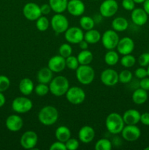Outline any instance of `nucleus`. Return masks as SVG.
I'll return each mask as SVG.
<instances>
[{
	"instance_id": "1",
	"label": "nucleus",
	"mask_w": 149,
	"mask_h": 150,
	"mask_svg": "<svg viewBox=\"0 0 149 150\" xmlns=\"http://www.w3.org/2000/svg\"><path fill=\"white\" fill-rule=\"evenodd\" d=\"M58 119V111L52 105L42 107L38 113V120L45 126H51L55 124Z\"/></svg>"
},
{
	"instance_id": "2",
	"label": "nucleus",
	"mask_w": 149,
	"mask_h": 150,
	"mask_svg": "<svg viewBox=\"0 0 149 150\" xmlns=\"http://www.w3.org/2000/svg\"><path fill=\"white\" fill-rule=\"evenodd\" d=\"M70 88L69 80L63 76H58L53 78L50 82V92L56 97H61L65 95Z\"/></svg>"
},
{
	"instance_id": "3",
	"label": "nucleus",
	"mask_w": 149,
	"mask_h": 150,
	"mask_svg": "<svg viewBox=\"0 0 149 150\" xmlns=\"http://www.w3.org/2000/svg\"><path fill=\"white\" fill-rule=\"evenodd\" d=\"M124 123L123 117L118 113L112 112L108 114L105 120V126L109 133L117 135L121 133L124 127Z\"/></svg>"
},
{
	"instance_id": "4",
	"label": "nucleus",
	"mask_w": 149,
	"mask_h": 150,
	"mask_svg": "<svg viewBox=\"0 0 149 150\" xmlns=\"http://www.w3.org/2000/svg\"><path fill=\"white\" fill-rule=\"evenodd\" d=\"M76 71V79L83 85H89L95 78L94 70L89 64H80Z\"/></svg>"
},
{
	"instance_id": "5",
	"label": "nucleus",
	"mask_w": 149,
	"mask_h": 150,
	"mask_svg": "<svg viewBox=\"0 0 149 150\" xmlns=\"http://www.w3.org/2000/svg\"><path fill=\"white\" fill-rule=\"evenodd\" d=\"M33 103L26 97H18L13 100L12 103V108L18 114H25L32 110Z\"/></svg>"
},
{
	"instance_id": "6",
	"label": "nucleus",
	"mask_w": 149,
	"mask_h": 150,
	"mask_svg": "<svg viewBox=\"0 0 149 150\" xmlns=\"http://www.w3.org/2000/svg\"><path fill=\"white\" fill-rule=\"evenodd\" d=\"M65 95L67 101L72 105H80L86 99V92L78 86L70 87Z\"/></svg>"
},
{
	"instance_id": "7",
	"label": "nucleus",
	"mask_w": 149,
	"mask_h": 150,
	"mask_svg": "<svg viewBox=\"0 0 149 150\" xmlns=\"http://www.w3.org/2000/svg\"><path fill=\"white\" fill-rule=\"evenodd\" d=\"M119 35L113 29H108L103 33L101 38L102 43L107 50H113L119 42Z\"/></svg>"
},
{
	"instance_id": "8",
	"label": "nucleus",
	"mask_w": 149,
	"mask_h": 150,
	"mask_svg": "<svg viewBox=\"0 0 149 150\" xmlns=\"http://www.w3.org/2000/svg\"><path fill=\"white\" fill-rule=\"evenodd\" d=\"M51 27L57 34L64 33L69 28V21L65 16L61 13H56L51 21Z\"/></svg>"
},
{
	"instance_id": "9",
	"label": "nucleus",
	"mask_w": 149,
	"mask_h": 150,
	"mask_svg": "<svg viewBox=\"0 0 149 150\" xmlns=\"http://www.w3.org/2000/svg\"><path fill=\"white\" fill-rule=\"evenodd\" d=\"M118 4L115 0H105L99 6V13L104 18H110L116 14Z\"/></svg>"
},
{
	"instance_id": "10",
	"label": "nucleus",
	"mask_w": 149,
	"mask_h": 150,
	"mask_svg": "<svg viewBox=\"0 0 149 150\" xmlns=\"http://www.w3.org/2000/svg\"><path fill=\"white\" fill-rule=\"evenodd\" d=\"M23 14L24 17L29 21H37L41 16L40 7L34 2H28L23 8Z\"/></svg>"
},
{
	"instance_id": "11",
	"label": "nucleus",
	"mask_w": 149,
	"mask_h": 150,
	"mask_svg": "<svg viewBox=\"0 0 149 150\" xmlns=\"http://www.w3.org/2000/svg\"><path fill=\"white\" fill-rule=\"evenodd\" d=\"M38 142V136L33 130H28L23 133L20 139V144L26 149H34Z\"/></svg>"
},
{
	"instance_id": "12",
	"label": "nucleus",
	"mask_w": 149,
	"mask_h": 150,
	"mask_svg": "<svg viewBox=\"0 0 149 150\" xmlns=\"http://www.w3.org/2000/svg\"><path fill=\"white\" fill-rule=\"evenodd\" d=\"M64 38L69 43L78 44L84 39V33L80 27L72 26L69 27L64 32Z\"/></svg>"
},
{
	"instance_id": "13",
	"label": "nucleus",
	"mask_w": 149,
	"mask_h": 150,
	"mask_svg": "<svg viewBox=\"0 0 149 150\" xmlns=\"http://www.w3.org/2000/svg\"><path fill=\"white\" fill-rule=\"evenodd\" d=\"M121 133L124 140L132 142L137 141L140 137L141 131L136 125H127L124 126Z\"/></svg>"
},
{
	"instance_id": "14",
	"label": "nucleus",
	"mask_w": 149,
	"mask_h": 150,
	"mask_svg": "<svg viewBox=\"0 0 149 150\" xmlns=\"http://www.w3.org/2000/svg\"><path fill=\"white\" fill-rule=\"evenodd\" d=\"M100 80L107 86H113L118 82V73L113 69H106L102 72Z\"/></svg>"
},
{
	"instance_id": "15",
	"label": "nucleus",
	"mask_w": 149,
	"mask_h": 150,
	"mask_svg": "<svg viewBox=\"0 0 149 150\" xmlns=\"http://www.w3.org/2000/svg\"><path fill=\"white\" fill-rule=\"evenodd\" d=\"M116 48L118 52L121 55L130 54L134 49V42L129 37H124L119 40Z\"/></svg>"
},
{
	"instance_id": "16",
	"label": "nucleus",
	"mask_w": 149,
	"mask_h": 150,
	"mask_svg": "<svg viewBox=\"0 0 149 150\" xmlns=\"http://www.w3.org/2000/svg\"><path fill=\"white\" fill-rule=\"evenodd\" d=\"M86 6L82 0H70L67 4V10L73 16H80L84 13Z\"/></svg>"
},
{
	"instance_id": "17",
	"label": "nucleus",
	"mask_w": 149,
	"mask_h": 150,
	"mask_svg": "<svg viewBox=\"0 0 149 150\" xmlns=\"http://www.w3.org/2000/svg\"><path fill=\"white\" fill-rule=\"evenodd\" d=\"M48 67L53 73H61L66 67L65 58L61 55L53 56L48 61Z\"/></svg>"
},
{
	"instance_id": "18",
	"label": "nucleus",
	"mask_w": 149,
	"mask_h": 150,
	"mask_svg": "<svg viewBox=\"0 0 149 150\" xmlns=\"http://www.w3.org/2000/svg\"><path fill=\"white\" fill-rule=\"evenodd\" d=\"M5 125L10 131L18 132L23 127V119L18 115L13 114L9 116L5 122Z\"/></svg>"
},
{
	"instance_id": "19",
	"label": "nucleus",
	"mask_w": 149,
	"mask_h": 150,
	"mask_svg": "<svg viewBox=\"0 0 149 150\" xmlns=\"http://www.w3.org/2000/svg\"><path fill=\"white\" fill-rule=\"evenodd\" d=\"M131 19L137 26H143L148 19V15L143 8H134L131 10Z\"/></svg>"
},
{
	"instance_id": "20",
	"label": "nucleus",
	"mask_w": 149,
	"mask_h": 150,
	"mask_svg": "<svg viewBox=\"0 0 149 150\" xmlns=\"http://www.w3.org/2000/svg\"><path fill=\"white\" fill-rule=\"evenodd\" d=\"M95 137V131L92 127L85 125L80 129L78 132V139L82 143L89 144L93 140Z\"/></svg>"
},
{
	"instance_id": "21",
	"label": "nucleus",
	"mask_w": 149,
	"mask_h": 150,
	"mask_svg": "<svg viewBox=\"0 0 149 150\" xmlns=\"http://www.w3.org/2000/svg\"><path fill=\"white\" fill-rule=\"evenodd\" d=\"M140 114L135 109H129L123 114L122 117L125 125H137L140 122Z\"/></svg>"
},
{
	"instance_id": "22",
	"label": "nucleus",
	"mask_w": 149,
	"mask_h": 150,
	"mask_svg": "<svg viewBox=\"0 0 149 150\" xmlns=\"http://www.w3.org/2000/svg\"><path fill=\"white\" fill-rule=\"evenodd\" d=\"M18 87L20 93L24 96L30 95L34 89V82L29 78H24V79H21L19 83Z\"/></svg>"
},
{
	"instance_id": "23",
	"label": "nucleus",
	"mask_w": 149,
	"mask_h": 150,
	"mask_svg": "<svg viewBox=\"0 0 149 150\" xmlns=\"http://www.w3.org/2000/svg\"><path fill=\"white\" fill-rule=\"evenodd\" d=\"M53 72L48 67H42L38 71L37 75V79L39 83H50L53 79Z\"/></svg>"
},
{
	"instance_id": "24",
	"label": "nucleus",
	"mask_w": 149,
	"mask_h": 150,
	"mask_svg": "<svg viewBox=\"0 0 149 150\" xmlns=\"http://www.w3.org/2000/svg\"><path fill=\"white\" fill-rule=\"evenodd\" d=\"M148 95L147 91L142 88H138L135 89L132 94V101L137 105H143L147 101Z\"/></svg>"
},
{
	"instance_id": "25",
	"label": "nucleus",
	"mask_w": 149,
	"mask_h": 150,
	"mask_svg": "<svg viewBox=\"0 0 149 150\" xmlns=\"http://www.w3.org/2000/svg\"><path fill=\"white\" fill-rule=\"evenodd\" d=\"M48 4L56 13H62L67 10L68 0H49Z\"/></svg>"
},
{
	"instance_id": "26",
	"label": "nucleus",
	"mask_w": 149,
	"mask_h": 150,
	"mask_svg": "<svg viewBox=\"0 0 149 150\" xmlns=\"http://www.w3.org/2000/svg\"><path fill=\"white\" fill-rule=\"evenodd\" d=\"M55 136L58 141L65 143L68 139L71 138V131L67 126H59L56 130Z\"/></svg>"
},
{
	"instance_id": "27",
	"label": "nucleus",
	"mask_w": 149,
	"mask_h": 150,
	"mask_svg": "<svg viewBox=\"0 0 149 150\" xmlns=\"http://www.w3.org/2000/svg\"><path fill=\"white\" fill-rule=\"evenodd\" d=\"M101 35L100 32L96 29H90V30L86 31V33L84 34V40L89 44H96L99 41L101 40Z\"/></svg>"
},
{
	"instance_id": "28",
	"label": "nucleus",
	"mask_w": 149,
	"mask_h": 150,
	"mask_svg": "<svg viewBox=\"0 0 149 150\" xmlns=\"http://www.w3.org/2000/svg\"><path fill=\"white\" fill-rule=\"evenodd\" d=\"M129 26L128 21L124 17H116L112 21V27L115 32H124Z\"/></svg>"
},
{
	"instance_id": "29",
	"label": "nucleus",
	"mask_w": 149,
	"mask_h": 150,
	"mask_svg": "<svg viewBox=\"0 0 149 150\" xmlns=\"http://www.w3.org/2000/svg\"><path fill=\"white\" fill-rule=\"evenodd\" d=\"M80 64H90L93 59V54L88 49L82 50L77 56Z\"/></svg>"
},
{
	"instance_id": "30",
	"label": "nucleus",
	"mask_w": 149,
	"mask_h": 150,
	"mask_svg": "<svg viewBox=\"0 0 149 150\" xmlns=\"http://www.w3.org/2000/svg\"><path fill=\"white\" fill-rule=\"evenodd\" d=\"M104 60L108 65L114 66L119 61V56L116 51H114V49L108 50L104 57Z\"/></svg>"
},
{
	"instance_id": "31",
	"label": "nucleus",
	"mask_w": 149,
	"mask_h": 150,
	"mask_svg": "<svg viewBox=\"0 0 149 150\" xmlns=\"http://www.w3.org/2000/svg\"><path fill=\"white\" fill-rule=\"evenodd\" d=\"M80 26L84 30L88 31L93 29L95 26V22L93 18L90 16H82L80 19Z\"/></svg>"
},
{
	"instance_id": "32",
	"label": "nucleus",
	"mask_w": 149,
	"mask_h": 150,
	"mask_svg": "<svg viewBox=\"0 0 149 150\" xmlns=\"http://www.w3.org/2000/svg\"><path fill=\"white\" fill-rule=\"evenodd\" d=\"M112 148V144L107 139H101L95 144L94 149L96 150H111Z\"/></svg>"
},
{
	"instance_id": "33",
	"label": "nucleus",
	"mask_w": 149,
	"mask_h": 150,
	"mask_svg": "<svg viewBox=\"0 0 149 150\" xmlns=\"http://www.w3.org/2000/svg\"><path fill=\"white\" fill-rule=\"evenodd\" d=\"M120 62L123 67H126V68H129V67H133L135 64L136 59L131 54L123 55L121 60H120Z\"/></svg>"
},
{
	"instance_id": "34",
	"label": "nucleus",
	"mask_w": 149,
	"mask_h": 150,
	"mask_svg": "<svg viewBox=\"0 0 149 150\" xmlns=\"http://www.w3.org/2000/svg\"><path fill=\"white\" fill-rule=\"evenodd\" d=\"M50 21L45 16H41L36 21V27L40 32H45L49 28Z\"/></svg>"
},
{
	"instance_id": "35",
	"label": "nucleus",
	"mask_w": 149,
	"mask_h": 150,
	"mask_svg": "<svg viewBox=\"0 0 149 150\" xmlns=\"http://www.w3.org/2000/svg\"><path fill=\"white\" fill-rule=\"evenodd\" d=\"M133 75L130 70H124L118 73V82L122 83H128L132 80Z\"/></svg>"
},
{
	"instance_id": "36",
	"label": "nucleus",
	"mask_w": 149,
	"mask_h": 150,
	"mask_svg": "<svg viewBox=\"0 0 149 150\" xmlns=\"http://www.w3.org/2000/svg\"><path fill=\"white\" fill-rule=\"evenodd\" d=\"M66 60V67H68L70 70H76L77 67L80 66V63H79L78 59H77V57L74 56H70L67 58L65 59Z\"/></svg>"
},
{
	"instance_id": "37",
	"label": "nucleus",
	"mask_w": 149,
	"mask_h": 150,
	"mask_svg": "<svg viewBox=\"0 0 149 150\" xmlns=\"http://www.w3.org/2000/svg\"><path fill=\"white\" fill-rule=\"evenodd\" d=\"M58 52H59V55L66 59L72 55V48L69 42L68 43H63L60 45L59 48H58Z\"/></svg>"
},
{
	"instance_id": "38",
	"label": "nucleus",
	"mask_w": 149,
	"mask_h": 150,
	"mask_svg": "<svg viewBox=\"0 0 149 150\" xmlns=\"http://www.w3.org/2000/svg\"><path fill=\"white\" fill-rule=\"evenodd\" d=\"M34 92L36 93L37 95L39 97H43L48 95V92H50L49 86L46 84V83H39L36 86L34 87Z\"/></svg>"
},
{
	"instance_id": "39",
	"label": "nucleus",
	"mask_w": 149,
	"mask_h": 150,
	"mask_svg": "<svg viewBox=\"0 0 149 150\" xmlns=\"http://www.w3.org/2000/svg\"><path fill=\"white\" fill-rule=\"evenodd\" d=\"M10 86V80L5 76H0V92H5Z\"/></svg>"
},
{
	"instance_id": "40",
	"label": "nucleus",
	"mask_w": 149,
	"mask_h": 150,
	"mask_svg": "<svg viewBox=\"0 0 149 150\" xmlns=\"http://www.w3.org/2000/svg\"><path fill=\"white\" fill-rule=\"evenodd\" d=\"M65 145L66 147H67V150H76L79 148L80 143H79L77 139H74V138H70L65 142Z\"/></svg>"
},
{
	"instance_id": "41",
	"label": "nucleus",
	"mask_w": 149,
	"mask_h": 150,
	"mask_svg": "<svg viewBox=\"0 0 149 150\" xmlns=\"http://www.w3.org/2000/svg\"><path fill=\"white\" fill-rule=\"evenodd\" d=\"M138 63L141 67H147L149 64V53L142 54L138 58Z\"/></svg>"
},
{
	"instance_id": "42",
	"label": "nucleus",
	"mask_w": 149,
	"mask_h": 150,
	"mask_svg": "<svg viewBox=\"0 0 149 150\" xmlns=\"http://www.w3.org/2000/svg\"><path fill=\"white\" fill-rule=\"evenodd\" d=\"M122 7L127 11H131L135 8V3L133 0H122Z\"/></svg>"
},
{
	"instance_id": "43",
	"label": "nucleus",
	"mask_w": 149,
	"mask_h": 150,
	"mask_svg": "<svg viewBox=\"0 0 149 150\" xmlns=\"http://www.w3.org/2000/svg\"><path fill=\"white\" fill-rule=\"evenodd\" d=\"M49 149L50 150H67V147L64 142L57 140L51 145Z\"/></svg>"
},
{
	"instance_id": "44",
	"label": "nucleus",
	"mask_w": 149,
	"mask_h": 150,
	"mask_svg": "<svg viewBox=\"0 0 149 150\" xmlns=\"http://www.w3.org/2000/svg\"><path fill=\"white\" fill-rule=\"evenodd\" d=\"M134 75H135L137 79H142L143 78H145L148 76V71L147 70H145V68H143V67H139L137 70L134 71Z\"/></svg>"
},
{
	"instance_id": "45",
	"label": "nucleus",
	"mask_w": 149,
	"mask_h": 150,
	"mask_svg": "<svg viewBox=\"0 0 149 150\" xmlns=\"http://www.w3.org/2000/svg\"><path fill=\"white\" fill-rule=\"evenodd\" d=\"M139 86L140 88L145 89L146 91L149 90V78H143L140 80V83H139Z\"/></svg>"
},
{
	"instance_id": "46",
	"label": "nucleus",
	"mask_w": 149,
	"mask_h": 150,
	"mask_svg": "<svg viewBox=\"0 0 149 150\" xmlns=\"http://www.w3.org/2000/svg\"><path fill=\"white\" fill-rule=\"evenodd\" d=\"M140 122L144 125H149V112H145L140 115Z\"/></svg>"
},
{
	"instance_id": "47",
	"label": "nucleus",
	"mask_w": 149,
	"mask_h": 150,
	"mask_svg": "<svg viewBox=\"0 0 149 150\" xmlns=\"http://www.w3.org/2000/svg\"><path fill=\"white\" fill-rule=\"evenodd\" d=\"M40 10L41 13H42V15H44V16H46V15H48L51 12V7L50 6L49 4H44L40 6Z\"/></svg>"
},
{
	"instance_id": "48",
	"label": "nucleus",
	"mask_w": 149,
	"mask_h": 150,
	"mask_svg": "<svg viewBox=\"0 0 149 150\" xmlns=\"http://www.w3.org/2000/svg\"><path fill=\"white\" fill-rule=\"evenodd\" d=\"M78 45H79V48H80L81 50H86L88 49V48H89V43H88L84 39L79 42Z\"/></svg>"
},
{
	"instance_id": "49",
	"label": "nucleus",
	"mask_w": 149,
	"mask_h": 150,
	"mask_svg": "<svg viewBox=\"0 0 149 150\" xmlns=\"http://www.w3.org/2000/svg\"><path fill=\"white\" fill-rule=\"evenodd\" d=\"M143 9L149 16V0H145L143 2Z\"/></svg>"
},
{
	"instance_id": "50",
	"label": "nucleus",
	"mask_w": 149,
	"mask_h": 150,
	"mask_svg": "<svg viewBox=\"0 0 149 150\" xmlns=\"http://www.w3.org/2000/svg\"><path fill=\"white\" fill-rule=\"evenodd\" d=\"M5 102H6L5 97H4V95H3L2 92H0V108L2 107L3 105L5 104Z\"/></svg>"
},
{
	"instance_id": "51",
	"label": "nucleus",
	"mask_w": 149,
	"mask_h": 150,
	"mask_svg": "<svg viewBox=\"0 0 149 150\" xmlns=\"http://www.w3.org/2000/svg\"><path fill=\"white\" fill-rule=\"evenodd\" d=\"M102 16L101 14H99L98 15V18H97V16H95V17L93 18V21H94L95 23H100V21H102Z\"/></svg>"
},
{
	"instance_id": "52",
	"label": "nucleus",
	"mask_w": 149,
	"mask_h": 150,
	"mask_svg": "<svg viewBox=\"0 0 149 150\" xmlns=\"http://www.w3.org/2000/svg\"><path fill=\"white\" fill-rule=\"evenodd\" d=\"M133 1H134L135 4H143V2H144L145 0H133Z\"/></svg>"
},
{
	"instance_id": "53",
	"label": "nucleus",
	"mask_w": 149,
	"mask_h": 150,
	"mask_svg": "<svg viewBox=\"0 0 149 150\" xmlns=\"http://www.w3.org/2000/svg\"><path fill=\"white\" fill-rule=\"evenodd\" d=\"M147 71H148V76H149V64H148V65Z\"/></svg>"
},
{
	"instance_id": "54",
	"label": "nucleus",
	"mask_w": 149,
	"mask_h": 150,
	"mask_svg": "<svg viewBox=\"0 0 149 150\" xmlns=\"http://www.w3.org/2000/svg\"><path fill=\"white\" fill-rule=\"evenodd\" d=\"M145 150H149V146H147V147L145 148Z\"/></svg>"
}]
</instances>
